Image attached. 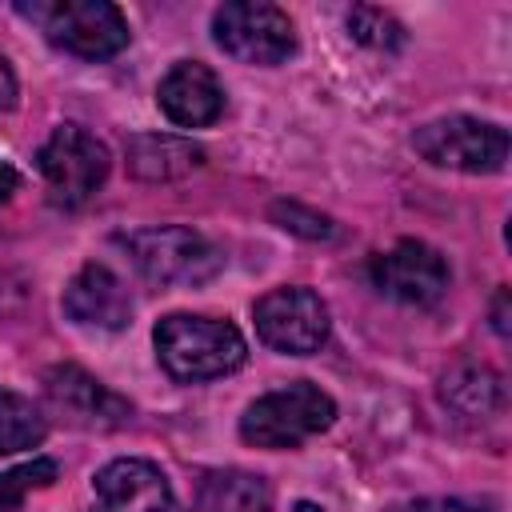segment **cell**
Here are the masks:
<instances>
[{"label": "cell", "instance_id": "obj_1", "mask_svg": "<svg viewBox=\"0 0 512 512\" xmlns=\"http://www.w3.org/2000/svg\"><path fill=\"white\" fill-rule=\"evenodd\" d=\"M152 340H156L160 368L172 380H184V384L228 376L248 356V344H244L240 328L232 320H220V316L172 312L156 324Z\"/></svg>", "mask_w": 512, "mask_h": 512}, {"label": "cell", "instance_id": "obj_2", "mask_svg": "<svg viewBox=\"0 0 512 512\" xmlns=\"http://www.w3.org/2000/svg\"><path fill=\"white\" fill-rule=\"evenodd\" d=\"M48 44L80 56V60H108L128 44V20L108 0H32L16 4Z\"/></svg>", "mask_w": 512, "mask_h": 512}, {"label": "cell", "instance_id": "obj_3", "mask_svg": "<svg viewBox=\"0 0 512 512\" xmlns=\"http://www.w3.org/2000/svg\"><path fill=\"white\" fill-rule=\"evenodd\" d=\"M332 420H336L332 396L308 380H296L288 388H276L252 400L248 412L240 416V436L256 448L284 452V448H300L304 440L320 436L324 428H332Z\"/></svg>", "mask_w": 512, "mask_h": 512}, {"label": "cell", "instance_id": "obj_4", "mask_svg": "<svg viewBox=\"0 0 512 512\" xmlns=\"http://www.w3.org/2000/svg\"><path fill=\"white\" fill-rule=\"evenodd\" d=\"M120 244L132 256V264L156 284H204L224 268V252L184 224L136 228L120 236Z\"/></svg>", "mask_w": 512, "mask_h": 512}, {"label": "cell", "instance_id": "obj_5", "mask_svg": "<svg viewBox=\"0 0 512 512\" xmlns=\"http://www.w3.org/2000/svg\"><path fill=\"white\" fill-rule=\"evenodd\" d=\"M212 40L240 64H284L296 52V28L284 8L264 0H232L212 12Z\"/></svg>", "mask_w": 512, "mask_h": 512}, {"label": "cell", "instance_id": "obj_6", "mask_svg": "<svg viewBox=\"0 0 512 512\" xmlns=\"http://www.w3.org/2000/svg\"><path fill=\"white\" fill-rule=\"evenodd\" d=\"M48 200L56 208H84L108 180V148L80 124H60L36 152Z\"/></svg>", "mask_w": 512, "mask_h": 512}, {"label": "cell", "instance_id": "obj_7", "mask_svg": "<svg viewBox=\"0 0 512 512\" xmlns=\"http://www.w3.org/2000/svg\"><path fill=\"white\" fill-rule=\"evenodd\" d=\"M412 148L436 164L456 172H500L508 160V132L492 120L476 116H440L416 128Z\"/></svg>", "mask_w": 512, "mask_h": 512}, {"label": "cell", "instance_id": "obj_8", "mask_svg": "<svg viewBox=\"0 0 512 512\" xmlns=\"http://www.w3.org/2000/svg\"><path fill=\"white\" fill-rule=\"evenodd\" d=\"M252 316H256L260 340L284 356L320 352V344L328 340V308L312 288H300V284L264 292Z\"/></svg>", "mask_w": 512, "mask_h": 512}, {"label": "cell", "instance_id": "obj_9", "mask_svg": "<svg viewBox=\"0 0 512 512\" xmlns=\"http://www.w3.org/2000/svg\"><path fill=\"white\" fill-rule=\"evenodd\" d=\"M368 276L384 296L416 308H428L448 292V264L424 240H396L388 252L372 256Z\"/></svg>", "mask_w": 512, "mask_h": 512}, {"label": "cell", "instance_id": "obj_10", "mask_svg": "<svg viewBox=\"0 0 512 512\" xmlns=\"http://www.w3.org/2000/svg\"><path fill=\"white\" fill-rule=\"evenodd\" d=\"M44 396H48L52 412L64 416L72 428L108 432V428L128 424V416H132V404L124 396H116L112 388H104L80 364H56V368H48Z\"/></svg>", "mask_w": 512, "mask_h": 512}, {"label": "cell", "instance_id": "obj_11", "mask_svg": "<svg viewBox=\"0 0 512 512\" xmlns=\"http://www.w3.org/2000/svg\"><path fill=\"white\" fill-rule=\"evenodd\" d=\"M96 512H172V484L168 476L140 456L112 460L92 480Z\"/></svg>", "mask_w": 512, "mask_h": 512}, {"label": "cell", "instance_id": "obj_12", "mask_svg": "<svg viewBox=\"0 0 512 512\" xmlns=\"http://www.w3.org/2000/svg\"><path fill=\"white\" fill-rule=\"evenodd\" d=\"M156 104L180 128H208L224 112V84L216 80V72L208 64L184 60V64L168 68V76L160 80Z\"/></svg>", "mask_w": 512, "mask_h": 512}, {"label": "cell", "instance_id": "obj_13", "mask_svg": "<svg viewBox=\"0 0 512 512\" xmlns=\"http://www.w3.org/2000/svg\"><path fill=\"white\" fill-rule=\"evenodd\" d=\"M64 312L84 328L116 332L132 320V296L124 280L104 264H84L64 288Z\"/></svg>", "mask_w": 512, "mask_h": 512}, {"label": "cell", "instance_id": "obj_14", "mask_svg": "<svg viewBox=\"0 0 512 512\" xmlns=\"http://www.w3.org/2000/svg\"><path fill=\"white\" fill-rule=\"evenodd\" d=\"M188 512H272V488L256 472H240V468L208 472Z\"/></svg>", "mask_w": 512, "mask_h": 512}, {"label": "cell", "instance_id": "obj_15", "mask_svg": "<svg viewBox=\"0 0 512 512\" xmlns=\"http://www.w3.org/2000/svg\"><path fill=\"white\" fill-rule=\"evenodd\" d=\"M204 164V148L180 136H132L128 140V168L140 180H176Z\"/></svg>", "mask_w": 512, "mask_h": 512}, {"label": "cell", "instance_id": "obj_16", "mask_svg": "<svg viewBox=\"0 0 512 512\" xmlns=\"http://www.w3.org/2000/svg\"><path fill=\"white\" fill-rule=\"evenodd\" d=\"M440 396L448 408H456L460 416H488L496 408H504V380L500 372H492L488 364H456L444 372L440 380Z\"/></svg>", "mask_w": 512, "mask_h": 512}, {"label": "cell", "instance_id": "obj_17", "mask_svg": "<svg viewBox=\"0 0 512 512\" xmlns=\"http://www.w3.org/2000/svg\"><path fill=\"white\" fill-rule=\"evenodd\" d=\"M44 436H48L44 412L28 396L0 388V456L20 452V448H36Z\"/></svg>", "mask_w": 512, "mask_h": 512}, {"label": "cell", "instance_id": "obj_18", "mask_svg": "<svg viewBox=\"0 0 512 512\" xmlns=\"http://www.w3.org/2000/svg\"><path fill=\"white\" fill-rule=\"evenodd\" d=\"M348 28L360 44L376 48V52H396L404 44V24L396 16H388L384 8H372V4H360L348 12Z\"/></svg>", "mask_w": 512, "mask_h": 512}, {"label": "cell", "instance_id": "obj_19", "mask_svg": "<svg viewBox=\"0 0 512 512\" xmlns=\"http://www.w3.org/2000/svg\"><path fill=\"white\" fill-rule=\"evenodd\" d=\"M56 460H48V456H36V460H28V464H16V468H8V472H0V512H16L20 504H24V496L32 492V488H48L52 480H56Z\"/></svg>", "mask_w": 512, "mask_h": 512}, {"label": "cell", "instance_id": "obj_20", "mask_svg": "<svg viewBox=\"0 0 512 512\" xmlns=\"http://www.w3.org/2000/svg\"><path fill=\"white\" fill-rule=\"evenodd\" d=\"M272 220H280V228H288L296 236H308V240H336L340 236L336 220H328L324 212H312L304 204H288V200L272 204Z\"/></svg>", "mask_w": 512, "mask_h": 512}, {"label": "cell", "instance_id": "obj_21", "mask_svg": "<svg viewBox=\"0 0 512 512\" xmlns=\"http://www.w3.org/2000/svg\"><path fill=\"white\" fill-rule=\"evenodd\" d=\"M408 512H488V508L468 504V500H456V496H428V500L408 504Z\"/></svg>", "mask_w": 512, "mask_h": 512}, {"label": "cell", "instance_id": "obj_22", "mask_svg": "<svg viewBox=\"0 0 512 512\" xmlns=\"http://www.w3.org/2000/svg\"><path fill=\"white\" fill-rule=\"evenodd\" d=\"M16 96H20L16 72H12V64L0 56V112H12V108H16Z\"/></svg>", "mask_w": 512, "mask_h": 512}, {"label": "cell", "instance_id": "obj_23", "mask_svg": "<svg viewBox=\"0 0 512 512\" xmlns=\"http://www.w3.org/2000/svg\"><path fill=\"white\" fill-rule=\"evenodd\" d=\"M492 328L500 336H508V288H500L496 300H492Z\"/></svg>", "mask_w": 512, "mask_h": 512}, {"label": "cell", "instance_id": "obj_24", "mask_svg": "<svg viewBox=\"0 0 512 512\" xmlns=\"http://www.w3.org/2000/svg\"><path fill=\"white\" fill-rule=\"evenodd\" d=\"M16 188H20V172H16L12 164H4V160H0V204H4V200H12V192H16Z\"/></svg>", "mask_w": 512, "mask_h": 512}, {"label": "cell", "instance_id": "obj_25", "mask_svg": "<svg viewBox=\"0 0 512 512\" xmlns=\"http://www.w3.org/2000/svg\"><path fill=\"white\" fill-rule=\"evenodd\" d=\"M300 512H320V508H312V504H300Z\"/></svg>", "mask_w": 512, "mask_h": 512}]
</instances>
